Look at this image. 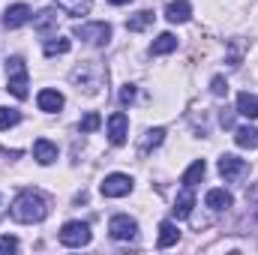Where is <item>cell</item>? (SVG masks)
<instances>
[{"label": "cell", "instance_id": "cell-22", "mask_svg": "<svg viewBox=\"0 0 258 255\" xmlns=\"http://www.w3.org/2000/svg\"><path fill=\"white\" fill-rule=\"evenodd\" d=\"M57 6L63 9L66 15H72V18H78V15H87V12H90V6H93V0H57Z\"/></svg>", "mask_w": 258, "mask_h": 255}, {"label": "cell", "instance_id": "cell-13", "mask_svg": "<svg viewBox=\"0 0 258 255\" xmlns=\"http://www.w3.org/2000/svg\"><path fill=\"white\" fill-rule=\"evenodd\" d=\"M189 15H192L189 0H171V3L165 6V18H168L171 24H186V21H189Z\"/></svg>", "mask_w": 258, "mask_h": 255}, {"label": "cell", "instance_id": "cell-24", "mask_svg": "<svg viewBox=\"0 0 258 255\" xmlns=\"http://www.w3.org/2000/svg\"><path fill=\"white\" fill-rule=\"evenodd\" d=\"M204 171H207V165H204V159H195L192 165H189V168L183 171V177H180V183H183V186H195V183H198V180L204 177Z\"/></svg>", "mask_w": 258, "mask_h": 255}, {"label": "cell", "instance_id": "cell-20", "mask_svg": "<svg viewBox=\"0 0 258 255\" xmlns=\"http://www.w3.org/2000/svg\"><path fill=\"white\" fill-rule=\"evenodd\" d=\"M234 141H237V147H243V150H255L258 147V129L255 126H240L234 132Z\"/></svg>", "mask_w": 258, "mask_h": 255}, {"label": "cell", "instance_id": "cell-21", "mask_svg": "<svg viewBox=\"0 0 258 255\" xmlns=\"http://www.w3.org/2000/svg\"><path fill=\"white\" fill-rule=\"evenodd\" d=\"M237 111H240L243 117L255 120L258 117V96L255 93H240V96H237Z\"/></svg>", "mask_w": 258, "mask_h": 255}, {"label": "cell", "instance_id": "cell-25", "mask_svg": "<svg viewBox=\"0 0 258 255\" xmlns=\"http://www.w3.org/2000/svg\"><path fill=\"white\" fill-rule=\"evenodd\" d=\"M72 48V42L63 39V36H54V39H45V45H42V51H45V57H57V54H66Z\"/></svg>", "mask_w": 258, "mask_h": 255}, {"label": "cell", "instance_id": "cell-5", "mask_svg": "<svg viewBox=\"0 0 258 255\" xmlns=\"http://www.w3.org/2000/svg\"><path fill=\"white\" fill-rule=\"evenodd\" d=\"M90 225L87 222H66L63 228H60V243L63 246H72V249H78V246H87L90 243Z\"/></svg>", "mask_w": 258, "mask_h": 255}, {"label": "cell", "instance_id": "cell-31", "mask_svg": "<svg viewBox=\"0 0 258 255\" xmlns=\"http://www.w3.org/2000/svg\"><path fill=\"white\" fill-rule=\"evenodd\" d=\"M108 3H114V6H126V3H132V0H108Z\"/></svg>", "mask_w": 258, "mask_h": 255}, {"label": "cell", "instance_id": "cell-29", "mask_svg": "<svg viewBox=\"0 0 258 255\" xmlns=\"http://www.w3.org/2000/svg\"><path fill=\"white\" fill-rule=\"evenodd\" d=\"M210 90H213L216 96H225V93H228V84H225V78H222V75H216V78L210 81Z\"/></svg>", "mask_w": 258, "mask_h": 255}, {"label": "cell", "instance_id": "cell-9", "mask_svg": "<svg viewBox=\"0 0 258 255\" xmlns=\"http://www.w3.org/2000/svg\"><path fill=\"white\" fill-rule=\"evenodd\" d=\"M219 174H222L225 180H237V177H243V174H246V162H243L240 156L225 153V156L219 159Z\"/></svg>", "mask_w": 258, "mask_h": 255}, {"label": "cell", "instance_id": "cell-18", "mask_svg": "<svg viewBox=\"0 0 258 255\" xmlns=\"http://www.w3.org/2000/svg\"><path fill=\"white\" fill-rule=\"evenodd\" d=\"M174 48H177V36H174V33H159V36L153 39V45H150V54L159 57V54H171Z\"/></svg>", "mask_w": 258, "mask_h": 255}, {"label": "cell", "instance_id": "cell-10", "mask_svg": "<svg viewBox=\"0 0 258 255\" xmlns=\"http://www.w3.org/2000/svg\"><path fill=\"white\" fill-rule=\"evenodd\" d=\"M27 21H30V6H27V3H15V6H9L6 15H3V27H9V30L21 27V24H27Z\"/></svg>", "mask_w": 258, "mask_h": 255}, {"label": "cell", "instance_id": "cell-2", "mask_svg": "<svg viewBox=\"0 0 258 255\" xmlns=\"http://www.w3.org/2000/svg\"><path fill=\"white\" fill-rule=\"evenodd\" d=\"M69 81L78 87V90H84V93H99L102 87H105V66L102 63H93V60H87V63H78L72 69V75H69Z\"/></svg>", "mask_w": 258, "mask_h": 255}, {"label": "cell", "instance_id": "cell-27", "mask_svg": "<svg viewBox=\"0 0 258 255\" xmlns=\"http://www.w3.org/2000/svg\"><path fill=\"white\" fill-rule=\"evenodd\" d=\"M99 126H102V117H99L96 111H87L84 120H81V132H96Z\"/></svg>", "mask_w": 258, "mask_h": 255}, {"label": "cell", "instance_id": "cell-8", "mask_svg": "<svg viewBox=\"0 0 258 255\" xmlns=\"http://www.w3.org/2000/svg\"><path fill=\"white\" fill-rule=\"evenodd\" d=\"M126 135H129V117L123 111H114V114L108 117V138H111V144H114V147L126 144Z\"/></svg>", "mask_w": 258, "mask_h": 255}, {"label": "cell", "instance_id": "cell-1", "mask_svg": "<svg viewBox=\"0 0 258 255\" xmlns=\"http://www.w3.org/2000/svg\"><path fill=\"white\" fill-rule=\"evenodd\" d=\"M12 219L15 222H24V225H33V222H42L48 216V198L36 189H21L15 195L12 207H9Z\"/></svg>", "mask_w": 258, "mask_h": 255}, {"label": "cell", "instance_id": "cell-11", "mask_svg": "<svg viewBox=\"0 0 258 255\" xmlns=\"http://www.w3.org/2000/svg\"><path fill=\"white\" fill-rule=\"evenodd\" d=\"M36 105H39V111H45V114H54V111H60V108H63V93H57V90L45 87V90H39V96H36Z\"/></svg>", "mask_w": 258, "mask_h": 255}, {"label": "cell", "instance_id": "cell-17", "mask_svg": "<svg viewBox=\"0 0 258 255\" xmlns=\"http://www.w3.org/2000/svg\"><path fill=\"white\" fill-rule=\"evenodd\" d=\"M177 240H180L177 225H174L171 219H165V222L159 225V240H156V246H159V249H168V246H174Z\"/></svg>", "mask_w": 258, "mask_h": 255}, {"label": "cell", "instance_id": "cell-23", "mask_svg": "<svg viewBox=\"0 0 258 255\" xmlns=\"http://www.w3.org/2000/svg\"><path fill=\"white\" fill-rule=\"evenodd\" d=\"M153 18H156V15H153L150 9H141V12H135V15L126 21V30H132V33H138V30H147V27L153 24Z\"/></svg>", "mask_w": 258, "mask_h": 255}, {"label": "cell", "instance_id": "cell-14", "mask_svg": "<svg viewBox=\"0 0 258 255\" xmlns=\"http://www.w3.org/2000/svg\"><path fill=\"white\" fill-rule=\"evenodd\" d=\"M192 207H195V192H192V186H183V192L174 198V207H171V213H174L177 219H186V216L192 213Z\"/></svg>", "mask_w": 258, "mask_h": 255}, {"label": "cell", "instance_id": "cell-16", "mask_svg": "<svg viewBox=\"0 0 258 255\" xmlns=\"http://www.w3.org/2000/svg\"><path fill=\"white\" fill-rule=\"evenodd\" d=\"M33 27H36V33L48 36L51 30H57V12H54V9H42V12L33 18Z\"/></svg>", "mask_w": 258, "mask_h": 255}, {"label": "cell", "instance_id": "cell-3", "mask_svg": "<svg viewBox=\"0 0 258 255\" xmlns=\"http://www.w3.org/2000/svg\"><path fill=\"white\" fill-rule=\"evenodd\" d=\"M6 90L15 99H27V87H30V75H27V63L21 57H9L6 60Z\"/></svg>", "mask_w": 258, "mask_h": 255}, {"label": "cell", "instance_id": "cell-26", "mask_svg": "<svg viewBox=\"0 0 258 255\" xmlns=\"http://www.w3.org/2000/svg\"><path fill=\"white\" fill-rule=\"evenodd\" d=\"M21 120V111L18 108H0V129H9Z\"/></svg>", "mask_w": 258, "mask_h": 255}, {"label": "cell", "instance_id": "cell-28", "mask_svg": "<svg viewBox=\"0 0 258 255\" xmlns=\"http://www.w3.org/2000/svg\"><path fill=\"white\" fill-rule=\"evenodd\" d=\"M15 249H18V240H15L12 234H3V237H0V255L3 252H15Z\"/></svg>", "mask_w": 258, "mask_h": 255}, {"label": "cell", "instance_id": "cell-30", "mask_svg": "<svg viewBox=\"0 0 258 255\" xmlns=\"http://www.w3.org/2000/svg\"><path fill=\"white\" fill-rule=\"evenodd\" d=\"M135 93H138L135 84H126V87L120 90V102H123V105H132V102H135Z\"/></svg>", "mask_w": 258, "mask_h": 255}, {"label": "cell", "instance_id": "cell-6", "mask_svg": "<svg viewBox=\"0 0 258 255\" xmlns=\"http://www.w3.org/2000/svg\"><path fill=\"white\" fill-rule=\"evenodd\" d=\"M99 189H102L105 198H123V195L132 192V177L129 174H108Z\"/></svg>", "mask_w": 258, "mask_h": 255}, {"label": "cell", "instance_id": "cell-7", "mask_svg": "<svg viewBox=\"0 0 258 255\" xmlns=\"http://www.w3.org/2000/svg\"><path fill=\"white\" fill-rule=\"evenodd\" d=\"M108 234L114 237V240H132L135 234H138V222L132 219V216H111V222H108Z\"/></svg>", "mask_w": 258, "mask_h": 255}, {"label": "cell", "instance_id": "cell-4", "mask_svg": "<svg viewBox=\"0 0 258 255\" xmlns=\"http://www.w3.org/2000/svg\"><path fill=\"white\" fill-rule=\"evenodd\" d=\"M75 39H81V42H87V45H96V48H102V45H108V39H111V24H105V21H90V24H75Z\"/></svg>", "mask_w": 258, "mask_h": 255}, {"label": "cell", "instance_id": "cell-15", "mask_svg": "<svg viewBox=\"0 0 258 255\" xmlns=\"http://www.w3.org/2000/svg\"><path fill=\"white\" fill-rule=\"evenodd\" d=\"M204 204L210 210H228L234 204V198H231V192H225V189H210L204 195Z\"/></svg>", "mask_w": 258, "mask_h": 255}, {"label": "cell", "instance_id": "cell-19", "mask_svg": "<svg viewBox=\"0 0 258 255\" xmlns=\"http://www.w3.org/2000/svg\"><path fill=\"white\" fill-rule=\"evenodd\" d=\"M162 141H165V129H162V126L147 129V132H144V138H141V144H138V150H141V153H150V150H156Z\"/></svg>", "mask_w": 258, "mask_h": 255}, {"label": "cell", "instance_id": "cell-12", "mask_svg": "<svg viewBox=\"0 0 258 255\" xmlns=\"http://www.w3.org/2000/svg\"><path fill=\"white\" fill-rule=\"evenodd\" d=\"M33 159H36L39 165H51V162L57 159V144L48 141V138H36V141H33Z\"/></svg>", "mask_w": 258, "mask_h": 255}]
</instances>
